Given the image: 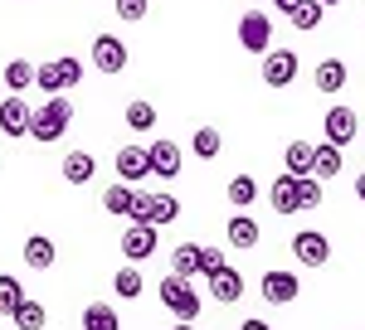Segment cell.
I'll return each mask as SVG.
<instances>
[{
	"label": "cell",
	"instance_id": "1",
	"mask_svg": "<svg viewBox=\"0 0 365 330\" xmlns=\"http://www.w3.org/2000/svg\"><path fill=\"white\" fill-rule=\"evenodd\" d=\"M68 122H73V102L63 97V92H54L44 107H34V117H29V137L34 141H58L63 132H68Z\"/></svg>",
	"mask_w": 365,
	"mask_h": 330
},
{
	"label": "cell",
	"instance_id": "2",
	"mask_svg": "<svg viewBox=\"0 0 365 330\" xmlns=\"http://www.w3.org/2000/svg\"><path fill=\"white\" fill-rule=\"evenodd\" d=\"M78 82H83V63H78V58H49V63H39V68H34V87H39V92H49V97H54V92H68V87H78Z\"/></svg>",
	"mask_w": 365,
	"mask_h": 330
},
{
	"label": "cell",
	"instance_id": "3",
	"mask_svg": "<svg viewBox=\"0 0 365 330\" xmlns=\"http://www.w3.org/2000/svg\"><path fill=\"white\" fill-rule=\"evenodd\" d=\"M156 292H161V306H166L175 321H190V326H195V316H200V297L190 292V282H185V277H166V282H161Z\"/></svg>",
	"mask_w": 365,
	"mask_h": 330
},
{
	"label": "cell",
	"instance_id": "4",
	"mask_svg": "<svg viewBox=\"0 0 365 330\" xmlns=\"http://www.w3.org/2000/svg\"><path fill=\"white\" fill-rule=\"evenodd\" d=\"M180 219V199L175 194H137V209H132V223H151V228H161V223H175Z\"/></svg>",
	"mask_w": 365,
	"mask_h": 330
},
{
	"label": "cell",
	"instance_id": "5",
	"mask_svg": "<svg viewBox=\"0 0 365 330\" xmlns=\"http://www.w3.org/2000/svg\"><path fill=\"white\" fill-rule=\"evenodd\" d=\"M239 44L249 49V54H268V44H273V20L263 15V10H249L244 20H239Z\"/></svg>",
	"mask_w": 365,
	"mask_h": 330
},
{
	"label": "cell",
	"instance_id": "6",
	"mask_svg": "<svg viewBox=\"0 0 365 330\" xmlns=\"http://www.w3.org/2000/svg\"><path fill=\"white\" fill-rule=\"evenodd\" d=\"M156 247H161V238H156V228H151V223H132V228L122 233V257H127L132 267H137V262H146Z\"/></svg>",
	"mask_w": 365,
	"mask_h": 330
},
{
	"label": "cell",
	"instance_id": "7",
	"mask_svg": "<svg viewBox=\"0 0 365 330\" xmlns=\"http://www.w3.org/2000/svg\"><path fill=\"white\" fill-rule=\"evenodd\" d=\"M93 68L98 73H122L127 68V44L117 34H98L93 39Z\"/></svg>",
	"mask_w": 365,
	"mask_h": 330
},
{
	"label": "cell",
	"instance_id": "8",
	"mask_svg": "<svg viewBox=\"0 0 365 330\" xmlns=\"http://www.w3.org/2000/svg\"><path fill=\"white\" fill-rule=\"evenodd\" d=\"M292 252H297V262H302V267H327V257H331V243H327V233H317V228H302V233L292 238Z\"/></svg>",
	"mask_w": 365,
	"mask_h": 330
},
{
	"label": "cell",
	"instance_id": "9",
	"mask_svg": "<svg viewBox=\"0 0 365 330\" xmlns=\"http://www.w3.org/2000/svg\"><path fill=\"white\" fill-rule=\"evenodd\" d=\"M292 78H297V54L292 49H268L263 54V82L268 87H287Z\"/></svg>",
	"mask_w": 365,
	"mask_h": 330
},
{
	"label": "cell",
	"instance_id": "10",
	"mask_svg": "<svg viewBox=\"0 0 365 330\" xmlns=\"http://www.w3.org/2000/svg\"><path fill=\"white\" fill-rule=\"evenodd\" d=\"M29 117H34V107H29L25 97H15V92H10V97L0 102V132L25 141V137H29Z\"/></svg>",
	"mask_w": 365,
	"mask_h": 330
},
{
	"label": "cell",
	"instance_id": "11",
	"mask_svg": "<svg viewBox=\"0 0 365 330\" xmlns=\"http://www.w3.org/2000/svg\"><path fill=\"white\" fill-rule=\"evenodd\" d=\"M258 292H263V302H273V306H287V302H297V277L292 272H282V267H273V272H263V282H258Z\"/></svg>",
	"mask_w": 365,
	"mask_h": 330
},
{
	"label": "cell",
	"instance_id": "12",
	"mask_svg": "<svg viewBox=\"0 0 365 330\" xmlns=\"http://www.w3.org/2000/svg\"><path fill=\"white\" fill-rule=\"evenodd\" d=\"M356 127H361V122H356V112H351V107H331V112H327V122H322V132H327V141H331L336 151H346V146L356 141Z\"/></svg>",
	"mask_w": 365,
	"mask_h": 330
},
{
	"label": "cell",
	"instance_id": "13",
	"mask_svg": "<svg viewBox=\"0 0 365 330\" xmlns=\"http://www.w3.org/2000/svg\"><path fill=\"white\" fill-rule=\"evenodd\" d=\"M146 161H151V175H161V180H175L180 175V146L175 141H151L146 146Z\"/></svg>",
	"mask_w": 365,
	"mask_h": 330
},
{
	"label": "cell",
	"instance_id": "14",
	"mask_svg": "<svg viewBox=\"0 0 365 330\" xmlns=\"http://www.w3.org/2000/svg\"><path fill=\"white\" fill-rule=\"evenodd\" d=\"M113 165H117V175H122V185H137L141 175H151V161H146L141 146H122Z\"/></svg>",
	"mask_w": 365,
	"mask_h": 330
},
{
	"label": "cell",
	"instance_id": "15",
	"mask_svg": "<svg viewBox=\"0 0 365 330\" xmlns=\"http://www.w3.org/2000/svg\"><path fill=\"white\" fill-rule=\"evenodd\" d=\"M205 282H210V292H215V302H220V306H234L239 297H244V277L234 272V267H220V272L205 277Z\"/></svg>",
	"mask_w": 365,
	"mask_h": 330
},
{
	"label": "cell",
	"instance_id": "16",
	"mask_svg": "<svg viewBox=\"0 0 365 330\" xmlns=\"http://www.w3.org/2000/svg\"><path fill=\"white\" fill-rule=\"evenodd\" d=\"M346 78H351V73H346V63H341V58H322V63H317V73H312L317 92H327V97H331V92H341V87H346Z\"/></svg>",
	"mask_w": 365,
	"mask_h": 330
},
{
	"label": "cell",
	"instance_id": "17",
	"mask_svg": "<svg viewBox=\"0 0 365 330\" xmlns=\"http://www.w3.org/2000/svg\"><path fill=\"white\" fill-rule=\"evenodd\" d=\"M225 238H229V247L249 252V247H258V223H253L249 214H234V219H229V228H225Z\"/></svg>",
	"mask_w": 365,
	"mask_h": 330
},
{
	"label": "cell",
	"instance_id": "18",
	"mask_svg": "<svg viewBox=\"0 0 365 330\" xmlns=\"http://www.w3.org/2000/svg\"><path fill=\"white\" fill-rule=\"evenodd\" d=\"M200 272V243H175L170 247V277H190Z\"/></svg>",
	"mask_w": 365,
	"mask_h": 330
},
{
	"label": "cell",
	"instance_id": "19",
	"mask_svg": "<svg viewBox=\"0 0 365 330\" xmlns=\"http://www.w3.org/2000/svg\"><path fill=\"white\" fill-rule=\"evenodd\" d=\"M331 175H341V151L327 141L312 151V180H331Z\"/></svg>",
	"mask_w": 365,
	"mask_h": 330
},
{
	"label": "cell",
	"instance_id": "20",
	"mask_svg": "<svg viewBox=\"0 0 365 330\" xmlns=\"http://www.w3.org/2000/svg\"><path fill=\"white\" fill-rule=\"evenodd\" d=\"M103 209H108V214H127V219H132V209H137V190H132V185H122V180H117V185H108Z\"/></svg>",
	"mask_w": 365,
	"mask_h": 330
},
{
	"label": "cell",
	"instance_id": "21",
	"mask_svg": "<svg viewBox=\"0 0 365 330\" xmlns=\"http://www.w3.org/2000/svg\"><path fill=\"white\" fill-rule=\"evenodd\" d=\"M54 243H49V238H44V233H34V238H25V262L29 267H39V272H49V267H54Z\"/></svg>",
	"mask_w": 365,
	"mask_h": 330
},
{
	"label": "cell",
	"instance_id": "22",
	"mask_svg": "<svg viewBox=\"0 0 365 330\" xmlns=\"http://www.w3.org/2000/svg\"><path fill=\"white\" fill-rule=\"evenodd\" d=\"M93 170H98V165H93L88 151H68V156H63V180H68V185H88Z\"/></svg>",
	"mask_w": 365,
	"mask_h": 330
},
{
	"label": "cell",
	"instance_id": "23",
	"mask_svg": "<svg viewBox=\"0 0 365 330\" xmlns=\"http://www.w3.org/2000/svg\"><path fill=\"white\" fill-rule=\"evenodd\" d=\"M268 199H273L278 214H297V180H292V175H278L273 190H268Z\"/></svg>",
	"mask_w": 365,
	"mask_h": 330
},
{
	"label": "cell",
	"instance_id": "24",
	"mask_svg": "<svg viewBox=\"0 0 365 330\" xmlns=\"http://www.w3.org/2000/svg\"><path fill=\"white\" fill-rule=\"evenodd\" d=\"M10 321H15V330H44V321H49V311H44V306L39 302H20L15 306V311H10Z\"/></svg>",
	"mask_w": 365,
	"mask_h": 330
},
{
	"label": "cell",
	"instance_id": "25",
	"mask_svg": "<svg viewBox=\"0 0 365 330\" xmlns=\"http://www.w3.org/2000/svg\"><path fill=\"white\" fill-rule=\"evenodd\" d=\"M83 330H122V321H117V311L108 302H93L83 306Z\"/></svg>",
	"mask_w": 365,
	"mask_h": 330
},
{
	"label": "cell",
	"instance_id": "26",
	"mask_svg": "<svg viewBox=\"0 0 365 330\" xmlns=\"http://www.w3.org/2000/svg\"><path fill=\"white\" fill-rule=\"evenodd\" d=\"M5 87L20 97L25 87H34V63L29 58H10V68H5Z\"/></svg>",
	"mask_w": 365,
	"mask_h": 330
},
{
	"label": "cell",
	"instance_id": "27",
	"mask_svg": "<svg viewBox=\"0 0 365 330\" xmlns=\"http://www.w3.org/2000/svg\"><path fill=\"white\" fill-rule=\"evenodd\" d=\"M312 141H292L287 151H282V161H287V175H312Z\"/></svg>",
	"mask_w": 365,
	"mask_h": 330
},
{
	"label": "cell",
	"instance_id": "28",
	"mask_svg": "<svg viewBox=\"0 0 365 330\" xmlns=\"http://www.w3.org/2000/svg\"><path fill=\"white\" fill-rule=\"evenodd\" d=\"M113 292H117V297H127V302H137V297H141V272L132 267V262L113 272Z\"/></svg>",
	"mask_w": 365,
	"mask_h": 330
},
{
	"label": "cell",
	"instance_id": "29",
	"mask_svg": "<svg viewBox=\"0 0 365 330\" xmlns=\"http://www.w3.org/2000/svg\"><path fill=\"white\" fill-rule=\"evenodd\" d=\"M220 146H225V137H220L215 127H200L195 141H190V151H195L200 161H215V156H220Z\"/></svg>",
	"mask_w": 365,
	"mask_h": 330
},
{
	"label": "cell",
	"instance_id": "30",
	"mask_svg": "<svg viewBox=\"0 0 365 330\" xmlns=\"http://www.w3.org/2000/svg\"><path fill=\"white\" fill-rule=\"evenodd\" d=\"M253 199H258V185H253V175H234V180H229V204H234V209H249Z\"/></svg>",
	"mask_w": 365,
	"mask_h": 330
},
{
	"label": "cell",
	"instance_id": "31",
	"mask_svg": "<svg viewBox=\"0 0 365 330\" xmlns=\"http://www.w3.org/2000/svg\"><path fill=\"white\" fill-rule=\"evenodd\" d=\"M127 127H132V132H151V127H156V107H151L146 97L127 102Z\"/></svg>",
	"mask_w": 365,
	"mask_h": 330
},
{
	"label": "cell",
	"instance_id": "32",
	"mask_svg": "<svg viewBox=\"0 0 365 330\" xmlns=\"http://www.w3.org/2000/svg\"><path fill=\"white\" fill-rule=\"evenodd\" d=\"M297 180V209H322V180L312 175H292Z\"/></svg>",
	"mask_w": 365,
	"mask_h": 330
},
{
	"label": "cell",
	"instance_id": "33",
	"mask_svg": "<svg viewBox=\"0 0 365 330\" xmlns=\"http://www.w3.org/2000/svg\"><path fill=\"white\" fill-rule=\"evenodd\" d=\"M20 302H25V287H20L10 272H0V316H10Z\"/></svg>",
	"mask_w": 365,
	"mask_h": 330
},
{
	"label": "cell",
	"instance_id": "34",
	"mask_svg": "<svg viewBox=\"0 0 365 330\" xmlns=\"http://www.w3.org/2000/svg\"><path fill=\"white\" fill-rule=\"evenodd\" d=\"M292 25L297 29H317L322 25V0H297V5H292Z\"/></svg>",
	"mask_w": 365,
	"mask_h": 330
},
{
	"label": "cell",
	"instance_id": "35",
	"mask_svg": "<svg viewBox=\"0 0 365 330\" xmlns=\"http://www.w3.org/2000/svg\"><path fill=\"white\" fill-rule=\"evenodd\" d=\"M117 20H127V25H141L146 20V10H151V0H113Z\"/></svg>",
	"mask_w": 365,
	"mask_h": 330
},
{
	"label": "cell",
	"instance_id": "36",
	"mask_svg": "<svg viewBox=\"0 0 365 330\" xmlns=\"http://www.w3.org/2000/svg\"><path fill=\"white\" fill-rule=\"evenodd\" d=\"M220 267H229L225 252H220V247H200V277H215Z\"/></svg>",
	"mask_w": 365,
	"mask_h": 330
},
{
	"label": "cell",
	"instance_id": "37",
	"mask_svg": "<svg viewBox=\"0 0 365 330\" xmlns=\"http://www.w3.org/2000/svg\"><path fill=\"white\" fill-rule=\"evenodd\" d=\"M239 330H273V326H268V321H258V316H249V321H244Z\"/></svg>",
	"mask_w": 365,
	"mask_h": 330
},
{
	"label": "cell",
	"instance_id": "38",
	"mask_svg": "<svg viewBox=\"0 0 365 330\" xmlns=\"http://www.w3.org/2000/svg\"><path fill=\"white\" fill-rule=\"evenodd\" d=\"M356 199L365 204V175H356Z\"/></svg>",
	"mask_w": 365,
	"mask_h": 330
},
{
	"label": "cell",
	"instance_id": "39",
	"mask_svg": "<svg viewBox=\"0 0 365 330\" xmlns=\"http://www.w3.org/2000/svg\"><path fill=\"white\" fill-rule=\"evenodd\" d=\"M273 5H278L282 15H292V5H297V0H273Z\"/></svg>",
	"mask_w": 365,
	"mask_h": 330
},
{
	"label": "cell",
	"instance_id": "40",
	"mask_svg": "<svg viewBox=\"0 0 365 330\" xmlns=\"http://www.w3.org/2000/svg\"><path fill=\"white\" fill-rule=\"evenodd\" d=\"M170 330H195V326H190V321H175V326H170Z\"/></svg>",
	"mask_w": 365,
	"mask_h": 330
},
{
	"label": "cell",
	"instance_id": "41",
	"mask_svg": "<svg viewBox=\"0 0 365 330\" xmlns=\"http://www.w3.org/2000/svg\"><path fill=\"white\" fill-rule=\"evenodd\" d=\"M322 5H341V0H322Z\"/></svg>",
	"mask_w": 365,
	"mask_h": 330
}]
</instances>
